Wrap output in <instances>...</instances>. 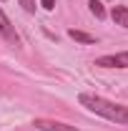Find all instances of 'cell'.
Listing matches in <instances>:
<instances>
[{"label":"cell","mask_w":128,"mask_h":131,"mask_svg":"<svg viewBox=\"0 0 128 131\" xmlns=\"http://www.w3.org/2000/svg\"><path fill=\"white\" fill-rule=\"evenodd\" d=\"M78 101H80V106H85L88 111L103 116V118H108L113 124H128V108L126 106H118V103H113L108 98L93 96V93H80Z\"/></svg>","instance_id":"6da1fadb"},{"label":"cell","mask_w":128,"mask_h":131,"mask_svg":"<svg viewBox=\"0 0 128 131\" xmlns=\"http://www.w3.org/2000/svg\"><path fill=\"white\" fill-rule=\"evenodd\" d=\"M96 66H100V68H128V50L113 53V56H100V58H96Z\"/></svg>","instance_id":"7a4b0ae2"},{"label":"cell","mask_w":128,"mask_h":131,"mask_svg":"<svg viewBox=\"0 0 128 131\" xmlns=\"http://www.w3.org/2000/svg\"><path fill=\"white\" fill-rule=\"evenodd\" d=\"M33 126L40 131H78L75 126H68V124H60V121H48V118H35Z\"/></svg>","instance_id":"3957f363"},{"label":"cell","mask_w":128,"mask_h":131,"mask_svg":"<svg viewBox=\"0 0 128 131\" xmlns=\"http://www.w3.org/2000/svg\"><path fill=\"white\" fill-rule=\"evenodd\" d=\"M0 35H3L5 40H10V43H18V33H15V28L10 25L8 15L3 13V8H0Z\"/></svg>","instance_id":"277c9868"},{"label":"cell","mask_w":128,"mask_h":131,"mask_svg":"<svg viewBox=\"0 0 128 131\" xmlns=\"http://www.w3.org/2000/svg\"><path fill=\"white\" fill-rule=\"evenodd\" d=\"M111 18L116 20V25L128 28V8H126V5H116V8L111 10Z\"/></svg>","instance_id":"5b68a950"},{"label":"cell","mask_w":128,"mask_h":131,"mask_svg":"<svg viewBox=\"0 0 128 131\" xmlns=\"http://www.w3.org/2000/svg\"><path fill=\"white\" fill-rule=\"evenodd\" d=\"M68 35L75 40V43H85V46H91V43H96V35H91V33H83V30H75V28H70Z\"/></svg>","instance_id":"8992f818"},{"label":"cell","mask_w":128,"mask_h":131,"mask_svg":"<svg viewBox=\"0 0 128 131\" xmlns=\"http://www.w3.org/2000/svg\"><path fill=\"white\" fill-rule=\"evenodd\" d=\"M88 8H91V13H93L96 18H106V8H103V3H100V0H91V3H88Z\"/></svg>","instance_id":"52a82bcc"},{"label":"cell","mask_w":128,"mask_h":131,"mask_svg":"<svg viewBox=\"0 0 128 131\" xmlns=\"http://www.w3.org/2000/svg\"><path fill=\"white\" fill-rule=\"evenodd\" d=\"M20 5H23L28 13H35V0H20Z\"/></svg>","instance_id":"ba28073f"},{"label":"cell","mask_w":128,"mask_h":131,"mask_svg":"<svg viewBox=\"0 0 128 131\" xmlns=\"http://www.w3.org/2000/svg\"><path fill=\"white\" fill-rule=\"evenodd\" d=\"M40 5H43L45 10H53V8H55V0H40Z\"/></svg>","instance_id":"9c48e42d"}]
</instances>
